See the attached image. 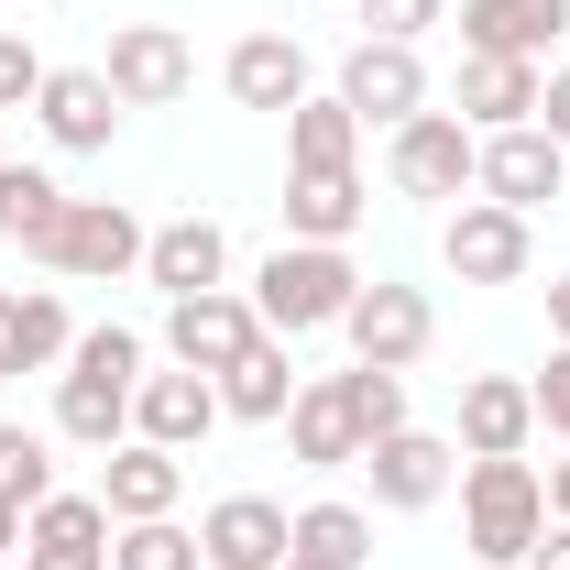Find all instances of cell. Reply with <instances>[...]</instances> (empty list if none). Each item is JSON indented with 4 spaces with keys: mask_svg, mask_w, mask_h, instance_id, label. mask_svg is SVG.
Wrapping results in <instances>:
<instances>
[{
    "mask_svg": "<svg viewBox=\"0 0 570 570\" xmlns=\"http://www.w3.org/2000/svg\"><path fill=\"white\" fill-rule=\"evenodd\" d=\"M209 384H219V417H242V428H285V406H296V362H285L275 330L230 362V373H209Z\"/></svg>",
    "mask_w": 570,
    "mask_h": 570,
    "instance_id": "obj_23",
    "label": "cell"
},
{
    "mask_svg": "<svg viewBox=\"0 0 570 570\" xmlns=\"http://www.w3.org/2000/svg\"><path fill=\"white\" fill-rule=\"evenodd\" d=\"M67 187H56V176H45V165H0V242H22V253H33V264H45V253H56V230H67Z\"/></svg>",
    "mask_w": 570,
    "mask_h": 570,
    "instance_id": "obj_26",
    "label": "cell"
},
{
    "mask_svg": "<svg viewBox=\"0 0 570 570\" xmlns=\"http://www.w3.org/2000/svg\"><path fill=\"white\" fill-rule=\"evenodd\" d=\"M219 88H230V99H242V110H296V99H307V45H296V33H242V45H230V56H219Z\"/></svg>",
    "mask_w": 570,
    "mask_h": 570,
    "instance_id": "obj_18",
    "label": "cell"
},
{
    "mask_svg": "<svg viewBox=\"0 0 570 570\" xmlns=\"http://www.w3.org/2000/svg\"><path fill=\"white\" fill-rule=\"evenodd\" d=\"M538 527H549L538 461H461V549H472L483 570H527Z\"/></svg>",
    "mask_w": 570,
    "mask_h": 570,
    "instance_id": "obj_2",
    "label": "cell"
},
{
    "mask_svg": "<svg viewBox=\"0 0 570 570\" xmlns=\"http://www.w3.org/2000/svg\"><path fill=\"white\" fill-rule=\"evenodd\" d=\"M341 99H352L362 132H395V121H417V110H428V67H417V45H373V33H362L352 56H341Z\"/></svg>",
    "mask_w": 570,
    "mask_h": 570,
    "instance_id": "obj_11",
    "label": "cell"
},
{
    "mask_svg": "<svg viewBox=\"0 0 570 570\" xmlns=\"http://www.w3.org/2000/svg\"><path fill=\"white\" fill-rule=\"evenodd\" d=\"M142 242H154V230H142L121 198H77L45 264H56V275H77V285H121V275H142Z\"/></svg>",
    "mask_w": 570,
    "mask_h": 570,
    "instance_id": "obj_10",
    "label": "cell"
},
{
    "mask_svg": "<svg viewBox=\"0 0 570 570\" xmlns=\"http://www.w3.org/2000/svg\"><path fill=\"white\" fill-rule=\"evenodd\" d=\"M22 560V504H0V570Z\"/></svg>",
    "mask_w": 570,
    "mask_h": 570,
    "instance_id": "obj_41",
    "label": "cell"
},
{
    "mask_svg": "<svg viewBox=\"0 0 570 570\" xmlns=\"http://www.w3.org/2000/svg\"><path fill=\"white\" fill-rule=\"evenodd\" d=\"M11 570H110V549H22Z\"/></svg>",
    "mask_w": 570,
    "mask_h": 570,
    "instance_id": "obj_38",
    "label": "cell"
},
{
    "mask_svg": "<svg viewBox=\"0 0 570 570\" xmlns=\"http://www.w3.org/2000/svg\"><path fill=\"white\" fill-rule=\"evenodd\" d=\"M142 285H165V296H209V285H230V230L219 219H165L154 242H142Z\"/></svg>",
    "mask_w": 570,
    "mask_h": 570,
    "instance_id": "obj_17",
    "label": "cell"
},
{
    "mask_svg": "<svg viewBox=\"0 0 570 570\" xmlns=\"http://www.w3.org/2000/svg\"><path fill=\"white\" fill-rule=\"evenodd\" d=\"M527 570H570V527H560V515L538 527V549H527Z\"/></svg>",
    "mask_w": 570,
    "mask_h": 570,
    "instance_id": "obj_39",
    "label": "cell"
},
{
    "mask_svg": "<svg viewBox=\"0 0 570 570\" xmlns=\"http://www.w3.org/2000/svg\"><path fill=\"white\" fill-rule=\"evenodd\" d=\"M439 264L461 285H515L527 264H538V230L515 209H494V198H461V209L439 219Z\"/></svg>",
    "mask_w": 570,
    "mask_h": 570,
    "instance_id": "obj_6",
    "label": "cell"
},
{
    "mask_svg": "<svg viewBox=\"0 0 570 570\" xmlns=\"http://www.w3.org/2000/svg\"><path fill=\"white\" fill-rule=\"evenodd\" d=\"M56 439H77V450H121V439H132V384L56 373Z\"/></svg>",
    "mask_w": 570,
    "mask_h": 570,
    "instance_id": "obj_27",
    "label": "cell"
},
{
    "mask_svg": "<svg viewBox=\"0 0 570 570\" xmlns=\"http://www.w3.org/2000/svg\"><path fill=\"white\" fill-rule=\"evenodd\" d=\"M538 439V395L515 373H472L461 384V461H527Z\"/></svg>",
    "mask_w": 570,
    "mask_h": 570,
    "instance_id": "obj_15",
    "label": "cell"
},
{
    "mask_svg": "<svg viewBox=\"0 0 570 570\" xmlns=\"http://www.w3.org/2000/svg\"><path fill=\"white\" fill-rule=\"evenodd\" d=\"M428 22H450V0H362L373 45H428Z\"/></svg>",
    "mask_w": 570,
    "mask_h": 570,
    "instance_id": "obj_34",
    "label": "cell"
},
{
    "mask_svg": "<svg viewBox=\"0 0 570 570\" xmlns=\"http://www.w3.org/2000/svg\"><path fill=\"white\" fill-rule=\"evenodd\" d=\"M527 395H538V428H549V439H570V341L549 352V373H527Z\"/></svg>",
    "mask_w": 570,
    "mask_h": 570,
    "instance_id": "obj_35",
    "label": "cell"
},
{
    "mask_svg": "<svg viewBox=\"0 0 570 570\" xmlns=\"http://www.w3.org/2000/svg\"><path fill=\"white\" fill-rule=\"evenodd\" d=\"M253 341H264V318H253V296H242V285L165 296V362H187V373H230Z\"/></svg>",
    "mask_w": 570,
    "mask_h": 570,
    "instance_id": "obj_4",
    "label": "cell"
},
{
    "mask_svg": "<svg viewBox=\"0 0 570 570\" xmlns=\"http://www.w3.org/2000/svg\"><path fill=\"white\" fill-rule=\"evenodd\" d=\"M538 77L527 56H461V88H450V110L472 121V132H515V121H538Z\"/></svg>",
    "mask_w": 570,
    "mask_h": 570,
    "instance_id": "obj_21",
    "label": "cell"
},
{
    "mask_svg": "<svg viewBox=\"0 0 570 570\" xmlns=\"http://www.w3.org/2000/svg\"><path fill=\"white\" fill-rule=\"evenodd\" d=\"M560 33H570V0H461V56H527V67H549Z\"/></svg>",
    "mask_w": 570,
    "mask_h": 570,
    "instance_id": "obj_16",
    "label": "cell"
},
{
    "mask_svg": "<svg viewBox=\"0 0 570 570\" xmlns=\"http://www.w3.org/2000/svg\"><path fill=\"white\" fill-rule=\"evenodd\" d=\"M538 483H549V515H560V527H570V461H549Z\"/></svg>",
    "mask_w": 570,
    "mask_h": 570,
    "instance_id": "obj_40",
    "label": "cell"
},
{
    "mask_svg": "<svg viewBox=\"0 0 570 570\" xmlns=\"http://www.w3.org/2000/svg\"><path fill=\"white\" fill-rule=\"evenodd\" d=\"M285 549H296V515L275 494H219L198 515V560L209 570H285Z\"/></svg>",
    "mask_w": 570,
    "mask_h": 570,
    "instance_id": "obj_12",
    "label": "cell"
},
{
    "mask_svg": "<svg viewBox=\"0 0 570 570\" xmlns=\"http://www.w3.org/2000/svg\"><path fill=\"white\" fill-rule=\"evenodd\" d=\"M110 570H209V560H198V527L142 515V527H110Z\"/></svg>",
    "mask_w": 570,
    "mask_h": 570,
    "instance_id": "obj_30",
    "label": "cell"
},
{
    "mask_svg": "<svg viewBox=\"0 0 570 570\" xmlns=\"http://www.w3.org/2000/svg\"><path fill=\"white\" fill-rule=\"evenodd\" d=\"M538 132L570 154V67H549V77H538Z\"/></svg>",
    "mask_w": 570,
    "mask_h": 570,
    "instance_id": "obj_37",
    "label": "cell"
},
{
    "mask_svg": "<svg viewBox=\"0 0 570 570\" xmlns=\"http://www.w3.org/2000/svg\"><path fill=\"white\" fill-rule=\"evenodd\" d=\"M285 570H318V560H296V549H285Z\"/></svg>",
    "mask_w": 570,
    "mask_h": 570,
    "instance_id": "obj_43",
    "label": "cell"
},
{
    "mask_svg": "<svg viewBox=\"0 0 570 570\" xmlns=\"http://www.w3.org/2000/svg\"><path fill=\"white\" fill-rule=\"evenodd\" d=\"M352 472L373 483V504H384V515H417V504H439L450 483H461V439H428V428L406 417L395 439H373Z\"/></svg>",
    "mask_w": 570,
    "mask_h": 570,
    "instance_id": "obj_5",
    "label": "cell"
},
{
    "mask_svg": "<svg viewBox=\"0 0 570 570\" xmlns=\"http://www.w3.org/2000/svg\"><path fill=\"white\" fill-rule=\"evenodd\" d=\"M33 121H45V142H56V154H110V132H121V99H110V77H99V67H45V88H33Z\"/></svg>",
    "mask_w": 570,
    "mask_h": 570,
    "instance_id": "obj_13",
    "label": "cell"
},
{
    "mask_svg": "<svg viewBox=\"0 0 570 570\" xmlns=\"http://www.w3.org/2000/svg\"><path fill=\"white\" fill-rule=\"evenodd\" d=\"M22 549H110V504L99 494H45L22 515Z\"/></svg>",
    "mask_w": 570,
    "mask_h": 570,
    "instance_id": "obj_29",
    "label": "cell"
},
{
    "mask_svg": "<svg viewBox=\"0 0 570 570\" xmlns=\"http://www.w3.org/2000/svg\"><path fill=\"white\" fill-rule=\"evenodd\" d=\"M242 296H253V318H264L275 341H307V330H341V307L362 296V264L341 242H275Z\"/></svg>",
    "mask_w": 570,
    "mask_h": 570,
    "instance_id": "obj_1",
    "label": "cell"
},
{
    "mask_svg": "<svg viewBox=\"0 0 570 570\" xmlns=\"http://www.w3.org/2000/svg\"><path fill=\"white\" fill-rule=\"evenodd\" d=\"M341 395H352V417H362V450L406 428V373H373V362H352V373H341Z\"/></svg>",
    "mask_w": 570,
    "mask_h": 570,
    "instance_id": "obj_32",
    "label": "cell"
},
{
    "mask_svg": "<svg viewBox=\"0 0 570 570\" xmlns=\"http://www.w3.org/2000/svg\"><path fill=\"white\" fill-rule=\"evenodd\" d=\"M362 154V121L341 88H307L296 110H285V176H330V165H352Z\"/></svg>",
    "mask_w": 570,
    "mask_h": 570,
    "instance_id": "obj_24",
    "label": "cell"
},
{
    "mask_svg": "<svg viewBox=\"0 0 570 570\" xmlns=\"http://www.w3.org/2000/svg\"><path fill=\"white\" fill-rule=\"evenodd\" d=\"M285 450H296L307 472H352V461H362V417H352V395H341V373L296 384V406H285Z\"/></svg>",
    "mask_w": 570,
    "mask_h": 570,
    "instance_id": "obj_20",
    "label": "cell"
},
{
    "mask_svg": "<svg viewBox=\"0 0 570 570\" xmlns=\"http://www.w3.org/2000/svg\"><path fill=\"white\" fill-rule=\"evenodd\" d=\"M341 341H352V362H373V373H406V362L439 341V307H428L417 285H362L352 307H341Z\"/></svg>",
    "mask_w": 570,
    "mask_h": 570,
    "instance_id": "obj_7",
    "label": "cell"
},
{
    "mask_svg": "<svg viewBox=\"0 0 570 570\" xmlns=\"http://www.w3.org/2000/svg\"><path fill=\"white\" fill-rule=\"evenodd\" d=\"M209 428H219V384H209V373L176 362V373H142V384H132V439H154V450L187 461Z\"/></svg>",
    "mask_w": 570,
    "mask_h": 570,
    "instance_id": "obj_14",
    "label": "cell"
},
{
    "mask_svg": "<svg viewBox=\"0 0 570 570\" xmlns=\"http://www.w3.org/2000/svg\"><path fill=\"white\" fill-rule=\"evenodd\" d=\"M33 88H45V56L22 33H0V110H33Z\"/></svg>",
    "mask_w": 570,
    "mask_h": 570,
    "instance_id": "obj_36",
    "label": "cell"
},
{
    "mask_svg": "<svg viewBox=\"0 0 570 570\" xmlns=\"http://www.w3.org/2000/svg\"><path fill=\"white\" fill-rule=\"evenodd\" d=\"M560 176H570V154L538 121H515V132H483V165H472V198H494V209L515 219H538L549 198H560Z\"/></svg>",
    "mask_w": 570,
    "mask_h": 570,
    "instance_id": "obj_9",
    "label": "cell"
},
{
    "mask_svg": "<svg viewBox=\"0 0 570 570\" xmlns=\"http://www.w3.org/2000/svg\"><path fill=\"white\" fill-rule=\"evenodd\" d=\"M45 494H56V450H45V428H11V417H0V504L33 515Z\"/></svg>",
    "mask_w": 570,
    "mask_h": 570,
    "instance_id": "obj_31",
    "label": "cell"
},
{
    "mask_svg": "<svg viewBox=\"0 0 570 570\" xmlns=\"http://www.w3.org/2000/svg\"><path fill=\"white\" fill-rule=\"evenodd\" d=\"M77 352V318L56 285H22V296H0V373H56Z\"/></svg>",
    "mask_w": 570,
    "mask_h": 570,
    "instance_id": "obj_22",
    "label": "cell"
},
{
    "mask_svg": "<svg viewBox=\"0 0 570 570\" xmlns=\"http://www.w3.org/2000/svg\"><path fill=\"white\" fill-rule=\"evenodd\" d=\"M99 504H110V527L176 515V504H187V461H176V450H154V439H121V450H110V472H99Z\"/></svg>",
    "mask_w": 570,
    "mask_h": 570,
    "instance_id": "obj_19",
    "label": "cell"
},
{
    "mask_svg": "<svg viewBox=\"0 0 570 570\" xmlns=\"http://www.w3.org/2000/svg\"><path fill=\"white\" fill-rule=\"evenodd\" d=\"M472 165H483V132H472L461 110H417V121L384 132V176H395V198L461 209V198H472Z\"/></svg>",
    "mask_w": 570,
    "mask_h": 570,
    "instance_id": "obj_3",
    "label": "cell"
},
{
    "mask_svg": "<svg viewBox=\"0 0 570 570\" xmlns=\"http://www.w3.org/2000/svg\"><path fill=\"white\" fill-rule=\"evenodd\" d=\"M99 77H110V99H121V110H165V99H187L198 56H187V33H176V22H121V33H110V56H99Z\"/></svg>",
    "mask_w": 570,
    "mask_h": 570,
    "instance_id": "obj_8",
    "label": "cell"
},
{
    "mask_svg": "<svg viewBox=\"0 0 570 570\" xmlns=\"http://www.w3.org/2000/svg\"><path fill=\"white\" fill-rule=\"evenodd\" d=\"M296 560H318V570H362L373 560V515L341 494H318V504H296Z\"/></svg>",
    "mask_w": 570,
    "mask_h": 570,
    "instance_id": "obj_28",
    "label": "cell"
},
{
    "mask_svg": "<svg viewBox=\"0 0 570 570\" xmlns=\"http://www.w3.org/2000/svg\"><path fill=\"white\" fill-rule=\"evenodd\" d=\"M362 176L352 165H330V176H285V242H352L362 230Z\"/></svg>",
    "mask_w": 570,
    "mask_h": 570,
    "instance_id": "obj_25",
    "label": "cell"
},
{
    "mask_svg": "<svg viewBox=\"0 0 570 570\" xmlns=\"http://www.w3.org/2000/svg\"><path fill=\"white\" fill-rule=\"evenodd\" d=\"M549 330H560V341H570V275L549 285Z\"/></svg>",
    "mask_w": 570,
    "mask_h": 570,
    "instance_id": "obj_42",
    "label": "cell"
},
{
    "mask_svg": "<svg viewBox=\"0 0 570 570\" xmlns=\"http://www.w3.org/2000/svg\"><path fill=\"white\" fill-rule=\"evenodd\" d=\"M67 373H99V384H142V341H132V330H77Z\"/></svg>",
    "mask_w": 570,
    "mask_h": 570,
    "instance_id": "obj_33",
    "label": "cell"
}]
</instances>
